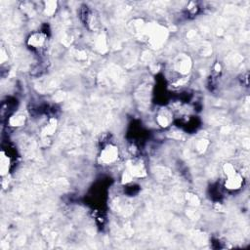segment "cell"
Instances as JSON below:
<instances>
[{
    "label": "cell",
    "instance_id": "6da1fadb",
    "mask_svg": "<svg viewBox=\"0 0 250 250\" xmlns=\"http://www.w3.org/2000/svg\"><path fill=\"white\" fill-rule=\"evenodd\" d=\"M102 160L106 163H111L117 157V149L114 147H107L102 152Z\"/></svg>",
    "mask_w": 250,
    "mask_h": 250
},
{
    "label": "cell",
    "instance_id": "7a4b0ae2",
    "mask_svg": "<svg viewBox=\"0 0 250 250\" xmlns=\"http://www.w3.org/2000/svg\"><path fill=\"white\" fill-rule=\"evenodd\" d=\"M241 183H242V179L235 173L229 176V179L226 182V187L230 190H236L241 186Z\"/></svg>",
    "mask_w": 250,
    "mask_h": 250
},
{
    "label": "cell",
    "instance_id": "3957f363",
    "mask_svg": "<svg viewBox=\"0 0 250 250\" xmlns=\"http://www.w3.org/2000/svg\"><path fill=\"white\" fill-rule=\"evenodd\" d=\"M55 10H56V2L54 1H50V2H47L46 4V9H45V13H46L48 16H51L55 13Z\"/></svg>",
    "mask_w": 250,
    "mask_h": 250
},
{
    "label": "cell",
    "instance_id": "277c9868",
    "mask_svg": "<svg viewBox=\"0 0 250 250\" xmlns=\"http://www.w3.org/2000/svg\"><path fill=\"white\" fill-rule=\"evenodd\" d=\"M24 117L22 115L12 117L10 120V123H11V125H13V126H21V125L24 124Z\"/></svg>",
    "mask_w": 250,
    "mask_h": 250
},
{
    "label": "cell",
    "instance_id": "5b68a950",
    "mask_svg": "<svg viewBox=\"0 0 250 250\" xmlns=\"http://www.w3.org/2000/svg\"><path fill=\"white\" fill-rule=\"evenodd\" d=\"M8 157H6L5 155L2 153V156H1V172L2 174H5L7 171H8Z\"/></svg>",
    "mask_w": 250,
    "mask_h": 250
},
{
    "label": "cell",
    "instance_id": "8992f818",
    "mask_svg": "<svg viewBox=\"0 0 250 250\" xmlns=\"http://www.w3.org/2000/svg\"><path fill=\"white\" fill-rule=\"evenodd\" d=\"M42 42H43V39L40 35H33L30 41V43L33 45V46H39V45L42 44Z\"/></svg>",
    "mask_w": 250,
    "mask_h": 250
},
{
    "label": "cell",
    "instance_id": "52a82bcc",
    "mask_svg": "<svg viewBox=\"0 0 250 250\" xmlns=\"http://www.w3.org/2000/svg\"><path fill=\"white\" fill-rule=\"evenodd\" d=\"M55 129H56V120H51V122H50V124L48 125V126L46 127V134H52V133L55 131Z\"/></svg>",
    "mask_w": 250,
    "mask_h": 250
},
{
    "label": "cell",
    "instance_id": "ba28073f",
    "mask_svg": "<svg viewBox=\"0 0 250 250\" xmlns=\"http://www.w3.org/2000/svg\"><path fill=\"white\" fill-rule=\"evenodd\" d=\"M224 170H225V172H226V174L228 175V176H231V175H232V174L236 173L235 168L232 167V166L231 164H226V165H225Z\"/></svg>",
    "mask_w": 250,
    "mask_h": 250
},
{
    "label": "cell",
    "instance_id": "9c48e42d",
    "mask_svg": "<svg viewBox=\"0 0 250 250\" xmlns=\"http://www.w3.org/2000/svg\"><path fill=\"white\" fill-rule=\"evenodd\" d=\"M157 120H158V123H159L161 126H167L168 125V120H167V118L165 117V116H158V118H157Z\"/></svg>",
    "mask_w": 250,
    "mask_h": 250
},
{
    "label": "cell",
    "instance_id": "30bf717a",
    "mask_svg": "<svg viewBox=\"0 0 250 250\" xmlns=\"http://www.w3.org/2000/svg\"><path fill=\"white\" fill-rule=\"evenodd\" d=\"M206 146H207V142L205 140H200V141H199V143L197 144V149L200 152H202V151H204V149H205Z\"/></svg>",
    "mask_w": 250,
    "mask_h": 250
},
{
    "label": "cell",
    "instance_id": "8fae6325",
    "mask_svg": "<svg viewBox=\"0 0 250 250\" xmlns=\"http://www.w3.org/2000/svg\"><path fill=\"white\" fill-rule=\"evenodd\" d=\"M189 201L191 204H197L198 203V198L195 197V195H191V197H189Z\"/></svg>",
    "mask_w": 250,
    "mask_h": 250
}]
</instances>
